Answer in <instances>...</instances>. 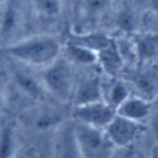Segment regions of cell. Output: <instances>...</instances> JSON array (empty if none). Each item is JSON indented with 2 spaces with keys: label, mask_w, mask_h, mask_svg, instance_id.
I'll use <instances>...</instances> for the list:
<instances>
[{
  "label": "cell",
  "mask_w": 158,
  "mask_h": 158,
  "mask_svg": "<svg viewBox=\"0 0 158 158\" xmlns=\"http://www.w3.org/2000/svg\"><path fill=\"white\" fill-rule=\"evenodd\" d=\"M41 83L47 94L59 102H73V96L77 86L74 65L70 64L62 54L53 63L41 69Z\"/></svg>",
  "instance_id": "7a4b0ae2"
},
{
  "label": "cell",
  "mask_w": 158,
  "mask_h": 158,
  "mask_svg": "<svg viewBox=\"0 0 158 158\" xmlns=\"http://www.w3.org/2000/svg\"><path fill=\"white\" fill-rule=\"evenodd\" d=\"M152 137L154 141V146H158V116L152 120Z\"/></svg>",
  "instance_id": "603a6c76"
},
{
  "label": "cell",
  "mask_w": 158,
  "mask_h": 158,
  "mask_svg": "<svg viewBox=\"0 0 158 158\" xmlns=\"http://www.w3.org/2000/svg\"><path fill=\"white\" fill-rule=\"evenodd\" d=\"M25 12L20 0H6L0 5V41L5 46L22 38Z\"/></svg>",
  "instance_id": "5b68a950"
},
{
  "label": "cell",
  "mask_w": 158,
  "mask_h": 158,
  "mask_svg": "<svg viewBox=\"0 0 158 158\" xmlns=\"http://www.w3.org/2000/svg\"><path fill=\"white\" fill-rule=\"evenodd\" d=\"M5 1H6V0H0V5H2V4L5 2Z\"/></svg>",
  "instance_id": "4316f807"
},
{
  "label": "cell",
  "mask_w": 158,
  "mask_h": 158,
  "mask_svg": "<svg viewBox=\"0 0 158 158\" xmlns=\"http://www.w3.org/2000/svg\"><path fill=\"white\" fill-rule=\"evenodd\" d=\"M116 114L143 125L146 121L149 120L152 115V102L136 94H131L116 109Z\"/></svg>",
  "instance_id": "30bf717a"
},
{
  "label": "cell",
  "mask_w": 158,
  "mask_h": 158,
  "mask_svg": "<svg viewBox=\"0 0 158 158\" xmlns=\"http://www.w3.org/2000/svg\"><path fill=\"white\" fill-rule=\"evenodd\" d=\"M15 158H35V157L31 156V154H26V153H22V154H19L17 153V156Z\"/></svg>",
  "instance_id": "484cf974"
},
{
  "label": "cell",
  "mask_w": 158,
  "mask_h": 158,
  "mask_svg": "<svg viewBox=\"0 0 158 158\" xmlns=\"http://www.w3.org/2000/svg\"><path fill=\"white\" fill-rule=\"evenodd\" d=\"M126 81L133 94L153 102L158 99V63H138L128 72Z\"/></svg>",
  "instance_id": "277c9868"
},
{
  "label": "cell",
  "mask_w": 158,
  "mask_h": 158,
  "mask_svg": "<svg viewBox=\"0 0 158 158\" xmlns=\"http://www.w3.org/2000/svg\"><path fill=\"white\" fill-rule=\"evenodd\" d=\"M110 158H144V157H142V154L132 144L127 147H115Z\"/></svg>",
  "instance_id": "7402d4cb"
},
{
  "label": "cell",
  "mask_w": 158,
  "mask_h": 158,
  "mask_svg": "<svg viewBox=\"0 0 158 158\" xmlns=\"http://www.w3.org/2000/svg\"><path fill=\"white\" fill-rule=\"evenodd\" d=\"M142 123L131 121L116 114L104 131L115 147H127L132 146L138 138L142 132Z\"/></svg>",
  "instance_id": "52a82bcc"
},
{
  "label": "cell",
  "mask_w": 158,
  "mask_h": 158,
  "mask_svg": "<svg viewBox=\"0 0 158 158\" xmlns=\"http://www.w3.org/2000/svg\"><path fill=\"white\" fill-rule=\"evenodd\" d=\"M32 7L38 17L44 20H54L60 16L63 10L62 0H31Z\"/></svg>",
  "instance_id": "d6986e66"
},
{
  "label": "cell",
  "mask_w": 158,
  "mask_h": 158,
  "mask_svg": "<svg viewBox=\"0 0 158 158\" xmlns=\"http://www.w3.org/2000/svg\"><path fill=\"white\" fill-rule=\"evenodd\" d=\"M148 7L153 14L158 15V0H148Z\"/></svg>",
  "instance_id": "cb8c5ba5"
},
{
  "label": "cell",
  "mask_w": 158,
  "mask_h": 158,
  "mask_svg": "<svg viewBox=\"0 0 158 158\" xmlns=\"http://www.w3.org/2000/svg\"><path fill=\"white\" fill-rule=\"evenodd\" d=\"M62 56L74 67H91L96 64L95 52L68 41L62 47Z\"/></svg>",
  "instance_id": "2e32d148"
},
{
  "label": "cell",
  "mask_w": 158,
  "mask_h": 158,
  "mask_svg": "<svg viewBox=\"0 0 158 158\" xmlns=\"http://www.w3.org/2000/svg\"><path fill=\"white\" fill-rule=\"evenodd\" d=\"M109 6V0H84V14L89 17L101 16Z\"/></svg>",
  "instance_id": "44dd1931"
},
{
  "label": "cell",
  "mask_w": 158,
  "mask_h": 158,
  "mask_svg": "<svg viewBox=\"0 0 158 158\" xmlns=\"http://www.w3.org/2000/svg\"><path fill=\"white\" fill-rule=\"evenodd\" d=\"M96 65L109 78L118 77V74L123 70L125 63L117 49L115 38H112L109 46L96 53Z\"/></svg>",
  "instance_id": "4fadbf2b"
},
{
  "label": "cell",
  "mask_w": 158,
  "mask_h": 158,
  "mask_svg": "<svg viewBox=\"0 0 158 158\" xmlns=\"http://www.w3.org/2000/svg\"><path fill=\"white\" fill-rule=\"evenodd\" d=\"M114 37H111L110 35H107L104 31H95V30H89L85 32H79V33H72L68 37V42L83 46L95 53L100 52L101 49H104L106 46L110 44V42L112 41Z\"/></svg>",
  "instance_id": "9a60e30c"
},
{
  "label": "cell",
  "mask_w": 158,
  "mask_h": 158,
  "mask_svg": "<svg viewBox=\"0 0 158 158\" xmlns=\"http://www.w3.org/2000/svg\"><path fill=\"white\" fill-rule=\"evenodd\" d=\"M53 149L54 158H81L75 137L73 121H64L56 130Z\"/></svg>",
  "instance_id": "ba28073f"
},
{
  "label": "cell",
  "mask_w": 158,
  "mask_h": 158,
  "mask_svg": "<svg viewBox=\"0 0 158 158\" xmlns=\"http://www.w3.org/2000/svg\"><path fill=\"white\" fill-rule=\"evenodd\" d=\"M107 79L109 80L106 83L102 80L104 101L116 110L132 94V91L126 79H121L118 77L115 78L107 77Z\"/></svg>",
  "instance_id": "5bb4252c"
},
{
  "label": "cell",
  "mask_w": 158,
  "mask_h": 158,
  "mask_svg": "<svg viewBox=\"0 0 158 158\" xmlns=\"http://www.w3.org/2000/svg\"><path fill=\"white\" fill-rule=\"evenodd\" d=\"M5 104H6V94H5V90L0 86V110L4 109Z\"/></svg>",
  "instance_id": "d4e9b609"
},
{
  "label": "cell",
  "mask_w": 158,
  "mask_h": 158,
  "mask_svg": "<svg viewBox=\"0 0 158 158\" xmlns=\"http://www.w3.org/2000/svg\"><path fill=\"white\" fill-rule=\"evenodd\" d=\"M96 101H104L102 79L100 77L91 75L78 81L73 96L74 106L91 104Z\"/></svg>",
  "instance_id": "8fae6325"
},
{
  "label": "cell",
  "mask_w": 158,
  "mask_h": 158,
  "mask_svg": "<svg viewBox=\"0 0 158 158\" xmlns=\"http://www.w3.org/2000/svg\"><path fill=\"white\" fill-rule=\"evenodd\" d=\"M63 43L48 33L22 37L7 46L5 51L16 62L32 68L43 69L62 54Z\"/></svg>",
  "instance_id": "6da1fadb"
},
{
  "label": "cell",
  "mask_w": 158,
  "mask_h": 158,
  "mask_svg": "<svg viewBox=\"0 0 158 158\" xmlns=\"http://www.w3.org/2000/svg\"><path fill=\"white\" fill-rule=\"evenodd\" d=\"M115 115L116 110L105 101H96L74 106V110L72 112L74 122L99 130H105V127L110 123Z\"/></svg>",
  "instance_id": "8992f818"
},
{
  "label": "cell",
  "mask_w": 158,
  "mask_h": 158,
  "mask_svg": "<svg viewBox=\"0 0 158 158\" xmlns=\"http://www.w3.org/2000/svg\"><path fill=\"white\" fill-rule=\"evenodd\" d=\"M115 22L116 26L125 33V35H133L136 32V19L135 15L127 10V9H122L117 12L116 17H115Z\"/></svg>",
  "instance_id": "ffe728a7"
},
{
  "label": "cell",
  "mask_w": 158,
  "mask_h": 158,
  "mask_svg": "<svg viewBox=\"0 0 158 158\" xmlns=\"http://www.w3.org/2000/svg\"><path fill=\"white\" fill-rule=\"evenodd\" d=\"M137 64L156 62L158 58V31H136L131 35Z\"/></svg>",
  "instance_id": "9c48e42d"
},
{
  "label": "cell",
  "mask_w": 158,
  "mask_h": 158,
  "mask_svg": "<svg viewBox=\"0 0 158 158\" xmlns=\"http://www.w3.org/2000/svg\"><path fill=\"white\" fill-rule=\"evenodd\" d=\"M64 121L65 120H63V117L57 111L49 109L36 112V115L32 118V125L38 131H48L51 128L57 130Z\"/></svg>",
  "instance_id": "ac0fdd59"
},
{
  "label": "cell",
  "mask_w": 158,
  "mask_h": 158,
  "mask_svg": "<svg viewBox=\"0 0 158 158\" xmlns=\"http://www.w3.org/2000/svg\"><path fill=\"white\" fill-rule=\"evenodd\" d=\"M11 81L14 86L27 99L33 101L41 100L47 93L41 83L40 77L33 75L32 73L16 69L11 74Z\"/></svg>",
  "instance_id": "7c38bea8"
},
{
  "label": "cell",
  "mask_w": 158,
  "mask_h": 158,
  "mask_svg": "<svg viewBox=\"0 0 158 158\" xmlns=\"http://www.w3.org/2000/svg\"><path fill=\"white\" fill-rule=\"evenodd\" d=\"M17 130L12 121L0 125V158H15L17 156Z\"/></svg>",
  "instance_id": "e0dca14e"
},
{
  "label": "cell",
  "mask_w": 158,
  "mask_h": 158,
  "mask_svg": "<svg viewBox=\"0 0 158 158\" xmlns=\"http://www.w3.org/2000/svg\"><path fill=\"white\" fill-rule=\"evenodd\" d=\"M75 137L81 158H110L115 146L110 142L104 130L74 122Z\"/></svg>",
  "instance_id": "3957f363"
}]
</instances>
